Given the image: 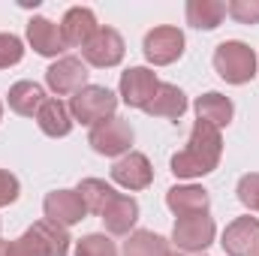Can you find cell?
I'll return each instance as SVG.
<instances>
[{
  "mask_svg": "<svg viewBox=\"0 0 259 256\" xmlns=\"http://www.w3.org/2000/svg\"><path fill=\"white\" fill-rule=\"evenodd\" d=\"M220 157H223V136H220V130L205 124V121H196L193 133H190V142L172 157V175L175 178L211 175L220 166Z\"/></svg>",
  "mask_w": 259,
  "mask_h": 256,
  "instance_id": "cell-1",
  "label": "cell"
},
{
  "mask_svg": "<svg viewBox=\"0 0 259 256\" xmlns=\"http://www.w3.org/2000/svg\"><path fill=\"white\" fill-rule=\"evenodd\" d=\"M69 232L64 226L52 223V220H39L33 223L24 235H18L15 241H3V253L6 256H66L69 253Z\"/></svg>",
  "mask_w": 259,
  "mask_h": 256,
  "instance_id": "cell-2",
  "label": "cell"
},
{
  "mask_svg": "<svg viewBox=\"0 0 259 256\" xmlns=\"http://www.w3.org/2000/svg\"><path fill=\"white\" fill-rule=\"evenodd\" d=\"M214 69L229 84H247L256 75V55L241 39H226L214 49Z\"/></svg>",
  "mask_w": 259,
  "mask_h": 256,
  "instance_id": "cell-3",
  "label": "cell"
},
{
  "mask_svg": "<svg viewBox=\"0 0 259 256\" xmlns=\"http://www.w3.org/2000/svg\"><path fill=\"white\" fill-rule=\"evenodd\" d=\"M115 109H118V97L103 84H88L78 94H72V100H69L72 121H78L84 127H97V124L115 118Z\"/></svg>",
  "mask_w": 259,
  "mask_h": 256,
  "instance_id": "cell-4",
  "label": "cell"
},
{
  "mask_svg": "<svg viewBox=\"0 0 259 256\" xmlns=\"http://www.w3.org/2000/svg\"><path fill=\"white\" fill-rule=\"evenodd\" d=\"M214 235H217V226H214V217H208V214L178 217L175 229H172V241L184 253H202V250H208L211 241H214Z\"/></svg>",
  "mask_w": 259,
  "mask_h": 256,
  "instance_id": "cell-5",
  "label": "cell"
},
{
  "mask_svg": "<svg viewBox=\"0 0 259 256\" xmlns=\"http://www.w3.org/2000/svg\"><path fill=\"white\" fill-rule=\"evenodd\" d=\"M133 127H130L124 118H109L97 127H91V136H88V145L103 154V157H124L130 154V145H133Z\"/></svg>",
  "mask_w": 259,
  "mask_h": 256,
  "instance_id": "cell-6",
  "label": "cell"
},
{
  "mask_svg": "<svg viewBox=\"0 0 259 256\" xmlns=\"http://www.w3.org/2000/svg\"><path fill=\"white\" fill-rule=\"evenodd\" d=\"M142 52L145 58L154 66H169L175 64L181 55H184V33L172 24H163V27H154L145 33V42H142Z\"/></svg>",
  "mask_w": 259,
  "mask_h": 256,
  "instance_id": "cell-7",
  "label": "cell"
},
{
  "mask_svg": "<svg viewBox=\"0 0 259 256\" xmlns=\"http://www.w3.org/2000/svg\"><path fill=\"white\" fill-rule=\"evenodd\" d=\"M124 36L115 30V27H100L91 42L81 49L84 55V64L91 66H100V69H109V66H118L124 61Z\"/></svg>",
  "mask_w": 259,
  "mask_h": 256,
  "instance_id": "cell-8",
  "label": "cell"
},
{
  "mask_svg": "<svg viewBox=\"0 0 259 256\" xmlns=\"http://www.w3.org/2000/svg\"><path fill=\"white\" fill-rule=\"evenodd\" d=\"M157 88H160L157 72L148 69V66H130L127 72H121V84H118L121 100L127 103L130 109H142V112H145V106L154 100Z\"/></svg>",
  "mask_w": 259,
  "mask_h": 256,
  "instance_id": "cell-9",
  "label": "cell"
},
{
  "mask_svg": "<svg viewBox=\"0 0 259 256\" xmlns=\"http://www.w3.org/2000/svg\"><path fill=\"white\" fill-rule=\"evenodd\" d=\"M46 84L58 94V97H69L78 94L81 88H88V66L81 58H58L55 64L46 69Z\"/></svg>",
  "mask_w": 259,
  "mask_h": 256,
  "instance_id": "cell-10",
  "label": "cell"
},
{
  "mask_svg": "<svg viewBox=\"0 0 259 256\" xmlns=\"http://www.w3.org/2000/svg\"><path fill=\"white\" fill-rule=\"evenodd\" d=\"M226 256H259V220L256 217H238L223 229L220 238Z\"/></svg>",
  "mask_w": 259,
  "mask_h": 256,
  "instance_id": "cell-11",
  "label": "cell"
},
{
  "mask_svg": "<svg viewBox=\"0 0 259 256\" xmlns=\"http://www.w3.org/2000/svg\"><path fill=\"white\" fill-rule=\"evenodd\" d=\"M112 181L121 184L124 190H145V187H151V181H154L151 160L145 154H139V151H130L124 157H118L115 166H112Z\"/></svg>",
  "mask_w": 259,
  "mask_h": 256,
  "instance_id": "cell-12",
  "label": "cell"
},
{
  "mask_svg": "<svg viewBox=\"0 0 259 256\" xmlns=\"http://www.w3.org/2000/svg\"><path fill=\"white\" fill-rule=\"evenodd\" d=\"M42 211H46V220H52V223H58V226H75V223H81L84 220V214H88V208H84V202H81V196L75 190H55L46 196V202H42Z\"/></svg>",
  "mask_w": 259,
  "mask_h": 256,
  "instance_id": "cell-13",
  "label": "cell"
},
{
  "mask_svg": "<svg viewBox=\"0 0 259 256\" xmlns=\"http://www.w3.org/2000/svg\"><path fill=\"white\" fill-rule=\"evenodd\" d=\"M27 42L42 58H58V55L66 52V42H64V36H61V24L42 18V15H33L27 21Z\"/></svg>",
  "mask_w": 259,
  "mask_h": 256,
  "instance_id": "cell-14",
  "label": "cell"
},
{
  "mask_svg": "<svg viewBox=\"0 0 259 256\" xmlns=\"http://www.w3.org/2000/svg\"><path fill=\"white\" fill-rule=\"evenodd\" d=\"M97 30H100L97 15H94V9H88V6H72V9H66L64 21H61V36H64L66 49H78V46L84 49Z\"/></svg>",
  "mask_w": 259,
  "mask_h": 256,
  "instance_id": "cell-15",
  "label": "cell"
},
{
  "mask_svg": "<svg viewBox=\"0 0 259 256\" xmlns=\"http://www.w3.org/2000/svg\"><path fill=\"white\" fill-rule=\"evenodd\" d=\"M184 112H187V94L178 84H169V81H160L154 100L145 106V115H151V118H169V121H178Z\"/></svg>",
  "mask_w": 259,
  "mask_h": 256,
  "instance_id": "cell-16",
  "label": "cell"
},
{
  "mask_svg": "<svg viewBox=\"0 0 259 256\" xmlns=\"http://www.w3.org/2000/svg\"><path fill=\"white\" fill-rule=\"evenodd\" d=\"M100 217H103V223H106V229H109L112 235H130L133 226H136V220H139V202H136L133 196L118 193V196L106 205V211H103Z\"/></svg>",
  "mask_w": 259,
  "mask_h": 256,
  "instance_id": "cell-17",
  "label": "cell"
},
{
  "mask_svg": "<svg viewBox=\"0 0 259 256\" xmlns=\"http://www.w3.org/2000/svg\"><path fill=\"white\" fill-rule=\"evenodd\" d=\"M166 205L175 217H187V214H208V205H211V196L205 187H196V184H181V187H172L166 193Z\"/></svg>",
  "mask_w": 259,
  "mask_h": 256,
  "instance_id": "cell-18",
  "label": "cell"
},
{
  "mask_svg": "<svg viewBox=\"0 0 259 256\" xmlns=\"http://www.w3.org/2000/svg\"><path fill=\"white\" fill-rule=\"evenodd\" d=\"M36 124H39V130H42L46 136H52V139L69 136V130H72L69 106L61 103V100H55V97H49V100L39 106V112H36Z\"/></svg>",
  "mask_w": 259,
  "mask_h": 256,
  "instance_id": "cell-19",
  "label": "cell"
},
{
  "mask_svg": "<svg viewBox=\"0 0 259 256\" xmlns=\"http://www.w3.org/2000/svg\"><path fill=\"white\" fill-rule=\"evenodd\" d=\"M196 115H199V121H205V124H211V127L223 130L229 121H232L235 106H232L229 97H223V94H217V91H208V94H202V97L196 100Z\"/></svg>",
  "mask_w": 259,
  "mask_h": 256,
  "instance_id": "cell-20",
  "label": "cell"
},
{
  "mask_svg": "<svg viewBox=\"0 0 259 256\" xmlns=\"http://www.w3.org/2000/svg\"><path fill=\"white\" fill-rule=\"evenodd\" d=\"M46 100L49 97L42 94V88L36 81H15L9 88V109L15 115H21V118H33Z\"/></svg>",
  "mask_w": 259,
  "mask_h": 256,
  "instance_id": "cell-21",
  "label": "cell"
},
{
  "mask_svg": "<svg viewBox=\"0 0 259 256\" xmlns=\"http://www.w3.org/2000/svg\"><path fill=\"white\" fill-rule=\"evenodd\" d=\"M226 18L223 0H190L187 3V24L196 30H214Z\"/></svg>",
  "mask_w": 259,
  "mask_h": 256,
  "instance_id": "cell-22",
  "label": "cell"
},
{
  "mask_svg": "<svg viewBox=\"0 0 259 256\" xmlns=\"http://www.w3.org/2000/svg\"><path fill=\"white\" fill-rule=\"evenodd\" d=\"M124 256H172V247L163 235L151 229H136L124 241Z\"/></svg>",
  "mask_w": 259,
  "mask_h": 256,
  "instance_id": "cell-23",
  "label": "cell"
},
{
  "mask_svg": "<svg viewBox=\"0 0 259 256\" xmlns=\"http://www.w3.org/2000/svg\"><path fill=\"white\" fill-rule=\"evenodd\" d=\"M75 193L81 196V202H84L88 214H97V217H100V214L106 211V205L118 196L112 184H106V181H100V178H84V181L75 187Z\"/></svg>",
  "mask_w": 259,
  "mask_h": 256,
  "instance_id": "cell-24",
  "label": "cell"
},
{
  "mask_svg": "<svg viewBox=\"0 0 259 256\" xmlns=\"http://www.w3.org/2000/svg\"><path fill=\"white\" fill-rule=\"evenodd\" d=\"M75 256H118V247L109 235L91 232V235L75 241Z\"/></svg>",
  "mask_w": 259,
  "mask_h": 256,
  "instance_id": "cell-25",
  "label": "cell"
},
{
  "mask_svg": "<svg viewBox=\"0 0 259 256\" xmlns=\"http://www.w3.org/2000/svg\"><path fill=\"white\" fill-rule=\"evenodd\" d=\"M21 58H24V42L15 33H0V69L21 64Z\"/></svg>",
  "mask_w": 259,
  "mask_h": 256,
  "instance_id": "cell-26",
  "label": "cell"
},
{
  "mask_svg": "<svg viewBox=\"0 0 259 256\" xmlns=\"http://www.w3.org/2000/svg\"><path fill=\"white\" fill-rule=\"evenodd\" d=\"M238 202L250 211H259V172H247L238 181Z\"/></svg>",
  "mask_w": 259,
  "mask_h": 256,
  "instance_id": "cell-27",
  "label": "cell"
},
{
  "mask_svg": "<svg viewBox=\"0 0 259 256\" xmlns=\"http://www.w3.org/2000/svg\"><path fill=\"white\" fill-rule=\"evenodd\" d=\"M226 12L238 24H259V0H232L226 6Z\"/></svg>",
  "mask_w": 259,
  "mask_h": 256,
  "instance_id": "cell-28",
  "label": "cell"
},
{
  "mask_svg": "<svg viewBox=\"0 0 259 256\" xmlns=\"http://www.w3.org/2000/svg\"><path fill=\"white\" fill-rule=\"evenodd\" d=\"M18 196H21V184H18V178H15L12 172L0 169V208H3V205H12Z\"/></svg>",
  "mask_w": 259,
  "mask_h": 256,
  "instance_id": "cell-29",
  "label": "cell"
},
{
  "mask_svg": "<svg viewBox=\"0 0 259 256\" xmlns=\"http://www.w3.org/2000/svg\"><path fill=\"white\" fill-rule=\"evenodd\" d=\"M0 121H3V103H0Z\"/></svg>",
  "mask_w": 259,
  "mask_h": 256,
  "instance_id": "cell-30",
  "label": "cell"
},
{
  "mask_svg": "<svg viewBox=\"0 0 259 256\" xmlns=\"http://www.w3.org/2000/svg\"><path fill=\"white\" fill-rule=\"evenodd\" d=\"M0 256H6V253H3V241H0Z\"/></svg>",
  "mask_w": 259,
  "mask_h": 256,
  "instance_id": "cell-31",
  "label": "cell"
},
{
  "mask_svg": "<svg viewBox=\"0 0 259 256\" xmlns=\"http://www.w3.org/2000/svg\"><path fill=\"white\" fill-rule=\"evenodd\" d=\"M178 256H184V253H178Z\"/></svg>",
  "mask_w": 259,
  "mask_h": 256,
  "instance_id": "cell-32",
  "label": "cell"
}]
</instances>
